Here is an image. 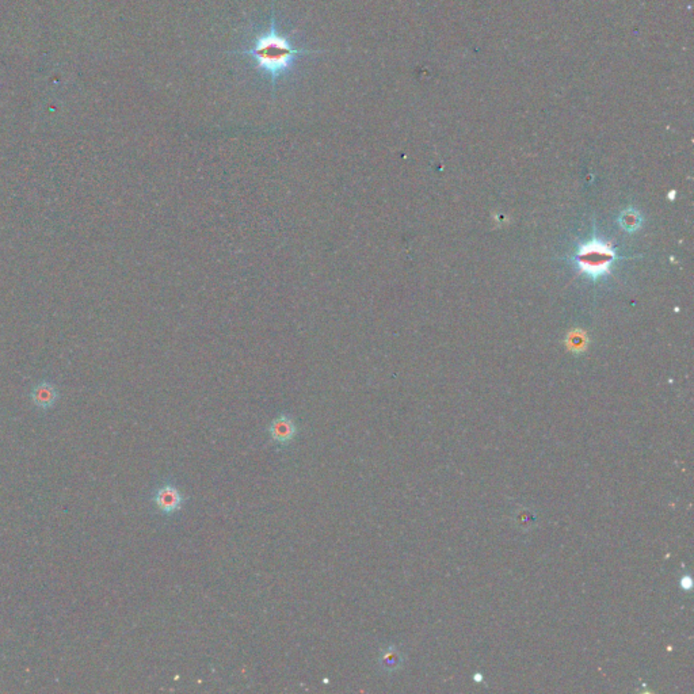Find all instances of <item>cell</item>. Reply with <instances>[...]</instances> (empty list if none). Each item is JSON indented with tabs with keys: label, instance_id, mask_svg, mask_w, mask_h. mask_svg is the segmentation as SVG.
I'll list each match as a JSON object with an SVG mask.
<instances>
[{
	"label": "cell",
	"instance_id": "4",
	"mask_svg": "<svg viewBox=\"0 0 694 694\" xmlns=\"http://www.w3.org/2000/svg\"><path fill=\"white\" fill-rule=\"evenodd\" d=\"M298 427L290 415L281 414L269 426V434L275 443L286 445L296 437Z\"/></svg>",
	"mask_w": 694,
	"mask_h": 694
},
{
	"label": "cell",
	"instance_id": "3",
	"mask_svg": "<svg viewBox=\"0 0 694 694\" xmlns=\"http://www.w3.org/2000/svg\"><path fill=\"white\" fill-rule=\"evenodd\" d=\"M184 500L186 498L184 494L172 482L162 484L159 488H156L152 495V502L156 509L164 515H172L174 512L181 510Z\"/></svg>",
	"mask_w": 694,
	"mask_h": 694
},
{
	"label": "cell",
	"instance_id": "7",
	"mask_svg": "<svg viewBox=\"0 0 694 694\" xmlns=\"http://www.w3.org/2000/svg\"><path fill=\"white\" fill-rule=\"evenodd\" d=\"M512 522L522 532H529L537 525V515L530 508H518L512 514Z\"/></svg>",
	"mask_w": 694,
	"mask_h": 694
},
{
	"label": "cell",
	"instance_id": "8",
	"mask_svg": "<svg viewBox=\"0 0 694 694\" xmlns=\"http://www.w3.org/2000/svg\"><path fill=\"white\" fill-rule=\"evenodd\" d=\"M620 221H621V226L626 231H635V229H638L640 227V216L635 211H626V212H624L621 214V217H620Z\"/></svg>",
	"mask_w": 694,
	"mask_h": 694
},
{
	"label": "cell",
	"instance_id": "2",
	"mask_svg": "<svg viewBox=\"0 0 694 694\" xmlns=\"http://www.w3.org/2000/svg\"><path fill=\"white\" fill-rule=\"evenodd\" d=\"M614 258L616 253L608 243L594 239L579 247L578 265L584 274L598 280L609 273Z\"/></svg>",
	"mask_w": 694,
	"mask_h": 694
},
{
	"label": "cell",
	"instance_id": "1",
	"mask_svg": "<svg viewBox=\"0 0 694 694\" xmlns=\"http://www.w3.org/2000/svg\"><path fill=\"white\" fill-rule=\"evenodd\" d=\"M235 53H241L243 56L254 58L256 61V67L269 73L271 85L274 90L277 87L278 79L295 67V63L298 57L311 55L315 53V51L293 48L289 38L278 33L274 11H271L269 31L261 34L250 49L238 51Z\"/></svg>",
	"mask_w": 694,
	"mask_h": 694
},
{
	"label": "cell",
	"instance_id": "6",
	"mask_svg": "<svg viewBox=\"0 0 694 694\" xmlns=\"http://www.w3.org/2000/svg\"><path fill=\"white\" fill-rule=\"evenodd\" d=\"M379 665L387 673H395L403 666V653L395 646H388L380 652Z\"/></svg>",
	"mask_w": 694,
	"mask_h": 694
},
{
	"label": "cell",
	"instance_id": "5",
	"mask_svg": "<svg viewBox=\"0 0 694 694\" xmlns=\"http://www.w3.org/2000/svg\"><path fill=\"white\" fill-rule=\"evenodd\" d=\"M31 401L40 410L52 409L58 400V391L52 383L43 382L31 389Z\"/></svg>",
	"mask_w": 694,
	"mask_h": 694
}]
</instances>
